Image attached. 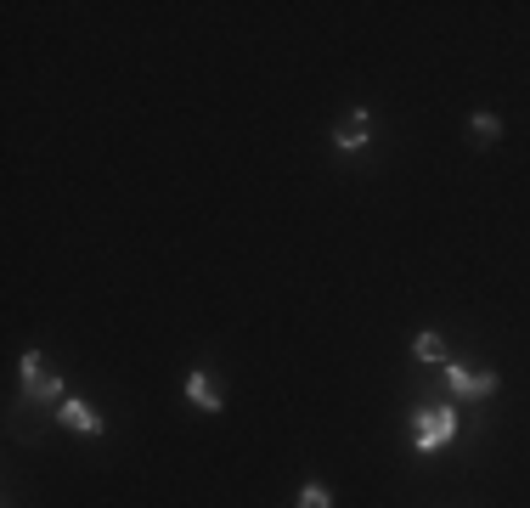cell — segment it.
Listing matches in <instances>:
<instances>
[{
    "label": "cell",
    "instance_id": "cell-1",
    "mask_svg": "<svg viewBox=\"0 0 530 508\" xmlns=\"http://www.w3.org/2000/svg\"><path fill=\"white\" fill-rule=\"evenodd\" d=\"M457 435V407H418L412 413V446L418 452H440Z\"/></svg>",
    "mask_w": 530,
    "mask_h": 508
},
{
    "label": "cell",
    "instance_id": "cell-2",
    "mask_svg": "<svg viewBox=\"0 0 530 508\" xmlns=\"http://www.w3.org/2000/svg\"><path fill=\"white\" fill-rule=\"evenodd\" d=\"M23 390H29L34 401H51V407H63V373H51V362L40 356V350H23Z\"/></svg>",
    "mask_w": 530,
    "mask_h": 508
},
{
    "label": "cell",
    "instance_id": "cell-3",
    "mask_svg": "<svg viewBox=\"0 0 530 508\" xmlns=\"http://www.w3.org/2000/svg\"><path fill=\"white\" fill-rule=\"evenodd\" d=\"M440 373H446V384H452L457 396H491V390H497V373H491V367H463V362H446Z\"/></svg>",
    "mask_w": 530,
    "mask_h": 508
},
{
    "label": "cell",
    "instance_id": "cell-4",
    "mask_svg": "<svg viewBox=\"0 0 530 508\" xmlns=\"http://www.w3.org/2000/svg\"><path fill=\"white\" fill-rule=\"evenodd\" d=\"M367 130H373V113L356 108L339 130H333V147H339V153H361V147H367Z\"/></svg>",
    "mask_w": 530,
    "mask_h": 508
},
{
    "label": "cell",
    "instance_id": "cell-5",
    "mask_svg": "<svg viewBox=\"0 0 530 508\" xmlns=\"http://www.w3.org/2000/svg\"><path fill=\"white\" fill-rule=\"evenodd\" d=\"M57 424H63V429H79V435H102V418H96V407H91V401H74V396L57 407Z\"/></svg>",
    "mask_w": 530,
    "mask_h": 508
},
{
    "label": "cell",
    "instance_id": "cell-6",
    "mask_svg": "<svg viewBox=\"0 0 530 508\" xmlns=\"http://www.w3.org/2000/svg\"><path fill=\"white\" fill-rule=\"evenodd\" d=\"M187 401H192V407H203V413H220V407H226L220 390L209 384V373H187Z\"/></svg>",
    "mask_w": 530,
    "mask_h": 508
},
{
    "label": "cell",
    "instance_id": "cell-7",
    "mask_svg": "<svg viewBox=\"0 0 530 508\" xmlns=\"http://www.w3.org/2000/svg\"><path fill=\"white\" fill-rule=\"evenodd\" d=\"M468 142H474V147L502 142V119H497V113H474V119H468Z\"/></svg>",
    "mask_w": 530,
    "mask_h": 508
},
{
    "label": "cell",
    "instance_id": "cell-8",
    "mask_svg": "<svg viewBox=\"0 0 530 508\" xmlns=\"http://www.w3.org/2000/svg\"><path fill=\"white\" fill-rule=\"evenodd\" d=\"M412 356H418V362H440V367H446V339H440V334H418V339H412Z\"/></svg>",
    "mask_w": 530,
    "mask_h": 508
},
{
    "label": "cell",
    "instance_id": "cell-9",
    "mask_svg": "<svg viewBox=\"0 0 530 508\" xmlns=\"http://www.w3.org/2000/svg\"><path fill=\"white\" fill-rule=\"evenodd\" d=\"M299 508H333L328 486H299Z\"/></svg>",
    "mask_w": 530,
    "mask_h": 508
}]
</instances>
